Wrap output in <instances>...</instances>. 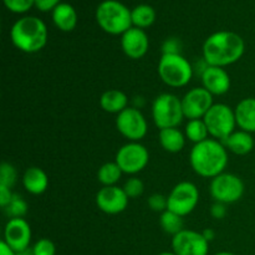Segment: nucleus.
<instances>
[{
	"instance_id": "nucleus-1",
	"label": "nucleus",
	"mask_w": 255,
	"mask_h": 255,
	"mask_svg": "<svg viewBox=\"0 0 255 255\" xmlns=\"http://www.w3.org/2000/svg\"><path fill=\"white\" fill-rule=\"evenodd\" d=\"M246 44L233 31H218L207 37L203 44V60L208 66L224 67L238 61L244 54Z\"/></svg>"
},
{
	"instance_id": "nucleus-2",
	"label": "nucleus",
	"mask_w": 255,
	"mask_h": 255,
	"mask_svg": "<svg viewBox=\"0 0 255 255\" xmlns=\"http://www.w3.org/2000/svg\"><path fill=\"white\" fill-rule=\"evenodd\" d=\"M189 162L197 174L213 179L226 169L228 149L218 139L208 138L194 144L189 154Z\"/></svg>"
},
{
	"instance_id": "nucleus-3",
	"label": "nucleus",
	"mask_w": 255,
	"mask_h": 255,
	"mask_svg": "<svg viewBox=\"0 0 255 255\" xmlns=\"http://www.w3.org/2000/svg\"><path fill=\"white\" fill-rule=\"evenodd\" d=\"M10 39L16 49L34 54L44 49L47 42V27L36 16H24L16 20L10 30Z\"/></svg>"
},
{
	"instance_id": "nucleus-4",
	"label": "nucleus",
	"mask_w": 255,
	"mask_h": 255,
	"mask_svg": "<svg viewBox=\"0 0 255 255\" xmlns=\"http://www.w3.org/2000/svg\"><path fill=\"white\" fill-rule=\"evenodd\" d=\"M96 21L104 31L122 35L132 27L131 10L117 0H105L96 9Z\"/></svg>"
},
{
	"instance_id": "nucleus-5",
	"label": "nucleus",
	"mask_w": 255,
	"mask_h": 255,
	"mask_svg": "<svg viewBox=\"0 0 255 255\" xmlns=\"http://www.w3.org/2000/svg\"><path fill=\"white\" fill-rule=\"evenodd\" d=\"M158 75L171 87H183L193 77V67L181 54H163L158 62Z\"/></svg>"
},
{
	"instance_id": "nucleus-6",
	"label": "nucleus",
	"mask_w": 255,
	"mask_h": 255,
	"mask_svg": "<svg viewBox=\"0 0 255 255\" xmlns=\"http://www.w3.org/2000/svg\"><path fill=\"white\" fill-rule=\"evenodd\" d=\"M152 117L159 129L178 127L184 119L182 99L173 94L158 95L152 105Z\"/></svg>"
},
{
	"instance_id": "nucleus-7",
	"label": "nucleus",
	"mask_w": 255,
	"mask_h": 255,
	"mask_svg": "<svg viewBox=\"0 0 255 255\" xmlns=\"http://www.w3.org/2000/svg\"><path fill=\"white\" fill-rule=\"evenodd\" d=\"M209 136L218 141H224L231 136L237 126L236 114L226 104H214L203 117Z\"/></svg>"
},
{
	"instance_id": "nucleus-8",
	"label": "nucleus",
	"mask_w": 255,
	"mask_h": 255,
	"mask_svg": "<svg viewBox=\"0 0 255 255\" xmlns=\"http://www.w3.org/2000/svg\"><path fill=\"white\" fill-rule=\"evenodd\" d=\"M199 202V191L192 182H181L167 197V209L184 217L194 211Z\"/></svg>"
},
{
	"instance_id": "nucleus-9",
	"label": "nucleus",
	"mask_w": 255,
	"mask_h": 255,
	"mask_svg": "<svg viewBox=\"0 0 255 255\" xmlns=\"http://www.w3.org/2000/svg\"><path fill=\"white\" fill-rule=\"evenodd\" d=\"M209 191L216 202L224 204L236 203L243 197L244 183L236 174L223 172L212 179Z\"/></svg>"
},
{
	"instance_id": "nucleus-10",
	"label": "nucleus",
	"mask_w": 255,
	"mask_h": 255,
	"mask_svg": "<svg viewBox=\"0 0 255 255\" xmlns=\"http://www.w3.org/2000/svg\"><path fill=\"white\" fill-rule=\"evenodd\" d=\"M149 161V153L143 144L129 142L124 144L116 153V162L121 171L127 174H136L146 168Z\"/></svg>"
},
{
	"instance_id": "nucleus-11",
	"label": "nucleus",
	"mask_w": 255,
	"mask_h": 255,
	"mask_svg": "<svg viewBox=\"0 0 255 255\" xmlns=\"http://www.w3.org/2000/svg\"><path fill=\"white\" fill-rule=\"evenodd\" d=\"M116 127L120 133L131 142H137L147 133V121L137 107H127L117 115Z\"/></svg>"
},
{
	"instance_id": "nucleus-12",
	"label": "nucleus",
	"mask_w": 255,
	"mask_h": 255,
	"mask_svg": "<svg viewBox=\"0 0 255 255\" xmlns=\"http://www.w3.org/2000/svg\"><path fill=\"white\" fill-rule=\"evenodd\" d=\"M172 249L177 255H208L209 242L202 233L183 229L172 238Z\"/></svg>"
},
{
	"instance_id": "nucleus-13",
	"label": "nucleus",
	"mask_w": 255,
	"mask_h": 255,
	"mask_svg": "<svg viewBox=\"0 0 255 255\" xmlns=\"http://www.w3.org/2000/svg\"><path fill=\"white\" fill-rule=\"evenodd\" d=\"M213 105V95L204 87L189 90L182 99L184 117L188 120L203 119Z\"/></svg>"
},
{
	"instance_id": "nucleus-14",
	"label": "nucleus",
	"mask_w": 255,
	"mask_h": 255,
	"mask_svg": "<svg viewBox=\"0 0 255 255\" xmlns=\"http://www.w3.org/2000/svg\"><path fill=\"white\" fill-rule=\"evenodd\" d=\"M128 196L117 186L102 187L96 194V206L107 214L122 213L128 206Z\"/></svg>"
},
{
	"instance_id": "nucleus-15",
	"label": "nucleus",
	"mask_w": 255,
	"mask_h": 255,
	"mask_svg": "<svg viewBox=\"0 0 255 255\" xmlns=\"http://www.w3.org/2000/svg\"><path fill=\"white\" fill-rule=\"evenodd\" d=\"M31 241V228L24 218H11L5 226L4 242L15 252L29 248Z\"/></svg>"
},
{
	"instance_id": "nucleus-16",
	"label": "nucleus",
	"mask_w": 255,
	"mask_h": 255,
	"mask_svg": "<svg viewBox=\"0 0 255 255\" xmlns=\"http://www.w3.org/2000/svg\"><path fill=\"white\" fill-rule=\"evenodd\" d=\"M121 46L125 54L129 59H141L147 54L149 47V40L143 29L132 26L121 37Z\"/></svg>"
},
{
	"instance_id": "nucleus-17",
	"label": "nucleus",
	"mask_w": 255,
	"mask_h": 255,
	"mask_svg": "<svg viewBox=\"0 0 255 255\" xmlns=\"http://www.w3.org/2000/svg\"><path fill=\"white\" fill-rule=\"evenodd\" d=\"M201 77L203 87L212 95L221 96L227 94L231 89V77L223 67L207 66Z\"/></svg>"
},
{
	"instance_id": "nucleus-18",
	"label": "nucleus",
	"mask_w": 255,
	"mask_h": 255,
	"mask_svg": "<svg viewBox=\"0 0 255 255\" xmlns=\"http://www.w3.org/2000/svg\"><path fill=\"white\" fill-rule=\"evenodd\" d=\"M236 121L237 126L243 131L254 133L255 132V99L254 97H247L243 99L236 110Z\"/></svg>"
},
{
	"instance_id": "nucleus-19",
	"label": "nucleus",
	"mask_w": 255,
	"mask_h": 255,
	"mask_svg": "<svg viewBox=\"0 0 255 255\" xmlns=\"http://www.w3.org/2000/svg\"><path fill=\"white\" fill-rule=\"evenodd\" d=\"M22 184L29 193L39 196L47 189L49 178L47 174L39 167H30L22 176Z\"/></svg>"
},
{
	"instance_id": "nucleus-20",
	"label": "nucleus",
	"mask_w": 255,
	"mask_h": 255,
	"mask_svg": "<svg viewBox=\"0 0 255 255\" xmlns=\"http://www.w3.org/2000/svg\"><path fill=\"white\" fill-rule=\"evenodd\" d=\"M52 21L61 31H72L77 25L76 10L67 2H60L52 10Z\"/></svg>"
},
{
	"instance_id": "nucleus-21",
	"label": "nucleus",
	"mask_w": 255,
	"mask_h": 255,
	"mask_svg": "<svg viewBox=\"0 0 255 255\" xmlns=\"http://www.w3.org/2000/svg\"><path fill=\"white\" fill-rule=\"evenodd\" d=\"M222 143L226 146L227 149H229L233 153L239 154V156L248 154L254 148V139L252 137V133L243 131V129L234 131L231 136L222 141Z\"/></svg>"
},
{
	"instance_id": "nucleus-22",
	"label": "nucleus",
	"mask_w": 255,
	"mask_h": 255,
	"mask_svg": "<svg viewBox=\"0 0 255 255\" xmlns=\"http://www.w3.org/2000/svg\"><path fill=\"white\" fill-rule=\"evenodd\" d=\"M128 105V97L120 90H109L104 92L100 99V106L109 114H117L126 110Z\"/></svg>"
},
{
	"instance_id": "nucleus-23",
	"label": "nucleus",
	"mask_w": 255,
	"mask_h": 255,
	"mask_svg": "<svg viewBox=\"0 0 255 255\" xmlns=\"http://www.w3.org/2000/svg\"><path fill=\"white\" fill-rule=\"evenodd\" d=\"M159 143L163 147L164 151L169 153H177L184 148L186 137L177 127L159 129Z\"/></svg>"
},
{
	"instance_id": "nucleus-24",
	"label": "nucleus",
	"mask_w": 255,
	"mask_h": 255,
	"mask_svg": "<svg viewBox=\"0 0 255 255\" xmlns=\"http://www.w3.org/2000/svg\"><path fill=\"white\" fill-rule=\"evenodd\" d=\"M132 16V25L134 27H139V29H144V27H149L156 20V11L152 6L146 4H141L138 6L131 10Z\"/></svg>"
},
{
	"instance_id": "nucleus-25",
	"label": "nucleus",
	"mask_w": 255,
	"mask_h": 255,
	"mask_svg": "<svg viewBox=\"0 0 255 255\" xmlns=\"http://www.w3.org/2000/svg\"><path fill=\"white\" fill-rule=\"evenodd\" d=\"M122 173L124 172L121 171L116 162H107V163L102 164L101 168L99 169L97 178H99L100 183L104 184V187L115 186L120 181Z\"/></svg>"
},
{
	"instance_id": "nucleus-26",
	"label": "nucleus",
	"mask_w": 255,
	"mask_h": 255,
	"mask_svg": "<svg viewBox=\"0 0 255 255\" xmlns=\"http://www.w3.org/2000/svg\"><path fill=\"white\" fill-rule=\"evenodd\" d=\"M208 136L209 132L203 119L189 120L186 126V137L189 141L194 142V143H199V142L208 139Z\"/></svg>"
},
{
	"instance_id": "nucleus-27",
	"label": "nucleus",
	"mask_w": 255,
	"mask_h": 255,
	"mask_svg": "<svg viewBox=\"0 0 255 255\" xmlns=\"http://www.w3.org/2000/svg\"><path fill=\"white\" fill-rule=\"evenodd\" d=\"M159 224H161L162 229L167 234H171V236H176L177 233L183 231V219H182V217L168 211V209L161 213Z\"/></svg>"
},
{
	"instance_id": "nucleus-28",
	"label": "nucleus",
	"mask_w": 255,
	"mask_h": 255,
	"mask_svg": "<svg viewBox=\"0 0 255 255\" xmlns=\"http://www.w3.org/2000/svg\"><path fill=\"white\" fill-rule=\"evenodd\" d=\"M10 218H22L27 213V204L21 197L15 194L9 206L4 209Z\"/></svg>"
},
{
	"instance_id": "nucleus-29",
	"label": "nucleus",
	"mask_w": 255,
	"mask_h": 255,
	"mask_svg": "<svg viewBox=\"0 0 255 255\" xmlns=\"http://www.w3.org/2000/svg\"><path fill=\"white\" fill-rule=\"evenodd\" d=\"M17 172L12 164L7 162H2L0 166V186H5L11 188L16 183Z\"/></svg>"
},
{
	"instance_id": "nucleus-30",
	"label": "nucleus",
	"mask_w": 255,
	"mask_h": 255,
	"mask_svg": "<svg viewBox=\"0 0 255 255\" xmlns=\"http://www.w3.org/2000/svg\"><path fill=\"white\" fill-rule=\"evenodd\" d=\"M124 191L128 196V198H137L141 196L144 191L143 182L139 178H129L127 179L124 186Z\"/></svg>"
},
{
	"instance_id": "nucleus-31",
	"label": "nucleus",
	"mask_w": 255,
	"mask_h": 255,
	"mask_svg": "<svg viewBox=\"0 0 255 255\" xmlns=\"http://www.w3.org/2000/svg\"><path fill=\"white\" fill-rule=\"evenodd\" d=\"M4 4L10 11L21 14V12H26L27 10L34 6L35 0H4Z\"/></svg>"
},
{
	"instance_id": "nucleus-32",
	"label": "nucleus",
	"mask_w": 255,
	"mask_h": 255,
	"mask_svg": "<svg viewBox=\"0 0 255 255\" xmlns=\"http://www.w3.org/2000/svg\"><path fill=\"white\" fill-rule=\"evenodd\" d=\"M32 251H34V255H55L56 253L55 244L46 238L37 241L32 247Z\"/></svg>"
},
{
	"instance_id": "nucleus-33",
	"label": "nucleus",
	"mask_w": 255,
	"mask_h": 255,
	"mask_svg": "<svg viewBox=\"0 0 255 255\" xmlns=\"http://www.w3.org/2000/svg\"><path fill=\"white\" fill-rule=\"evenodd\" d=\"M148 206L152 211L163 213L164 211H167V197L162 194H152L148 198Z\"/></svg>"
},
{
	"instance_id": "nucleus-34",
	"label": "nucleus",
	"mask_w": 255,
	"mask_h": 255,
	"mask_svg": "<svg viewBox=\"0 0 255 255\" xmlns=\"http://www.w3.org/2000/svg\"><path fill=\"white\" fill-rule=\"evenodd\" d=\"M15 194L11 192V188L5 186H0V206L2 209L6 208L10 204V202L12 201Z\"/></svg>"
},
{
	"instance_id": "nucleus-35",
	"label": "nucleus",
	"mask_w": 255,
	"mask_h": 255,
	"mask_svg": "<svg viewBox=\"0 0 255 255\" xmlns=\"http://www.w3.org/2000/svg\"><path fill=\"white\" fill-rule=\"evenodd\" d=\"M60 4V0H35V6L40 11L54 10Z\"/></svg>"
},
{
	"instance_id": "nucleus-36",
	"label": "nucleus",
	"mask_w": 255,
	"mask_h": 255,
	"mask_svg": "<svg viewBox=\"0 0 255 255\" xmlns=\"http://www.w3.org/2000/svg\"><path fill=\"white\" fill-rule=\"evenodd\" d=\"M211 214L213 216V218L216 219H223L227 214V207L224 203H219V202H216V203L212 206L211 208Z\"/></svg>"
},
{
	"instance_id": "nucleus-37",
	"label": "nucleus",
	"mask_w": 255,
	"mask_h": 255,
	"mask_svg": "<svg viewBox=\"0 0 255 255\" xmlns=\"http://www.w3.org/2000/svg\"><path fill=\"white\" fill-rule=\"evenodd\" d=\"M163 54H179V42L177 39H168L163 44Z\"/></svg>"
},
{
	"instance_id": "nucleus-38",
	"label": "nucleus",
	"mask_w": 255,
	"mask_h": 255,
	"mask_svg": "<svg viewBox=\"0 0 255 255\" xmlns=\"http://www.w3.org/2000/svg\"><path fill=\"white\" fill-rule=\"evenodd\" d=\"M15 254L16 253H15V252L12 251V249L10 248L4 241L0 242V255H15Z\"/></svg>"
},
{
	"instance_id": "nucleus-39",
	"label": "nucleus",
	"mask_w": 255,
	"mask_h": 255,
	"mask_svg": "<svg viewBox=\"0 0 255 255\" xmlns=\"http://www.w3.org/2000/svg\"><path fill=\"white\" fill-rule=\"evenodd\" d=\"M202 234H203V237H204V238H206L208 242L213 241L214 237H216V233H214L213 229H206V231L202 232Z\"/></svg>"
},
{
	"instance_id": "nucleus-40",
	"label": "nucleus",
	"mask_w": 255,
	"mask_h": 255,
	"mask_svg": "<svg viewBox=\"0 0 255 255\" xmlns=\"http://www.w3.org/2000/svg\"><path fill=\"white\" fill-rule=\"evenodd\" d=\"M15 255H34V251H32V248H27L25 249V251L17 252Z\"/></svg>"
},
{
	"instance_id": "nucleus-41",
	"label": "nucleus",
	"mask_w": 255,
	"mask_h": 255,
	"mask_svg": "<svg viewBox=\"0 0 255 255\" xmlns=\"http://www.w3.org/2000/svg\"><path fill=\"white\" fill-rule=\"evenodd\" d=\"M214 255H237V254H233V253H229V252H221V253H217Z\"/></svg>"
},
{
	"instance_id": "nucleus-42",
	"label": "nucleus",
	"mask_w": 255,
	"mask_h": 255,
	"mask_svg": "<svg viewBox=\"0 0 255 255\" xmlns=\"http://www.w3.org/2000/svg\"><path fill=\"white\" fill-rule=\"evenodd\" d=\"M158 255H177V254L173 253V252H172V253H169V252H164V253H161V254H158Z\"/></svg>"
}]
</instances>
